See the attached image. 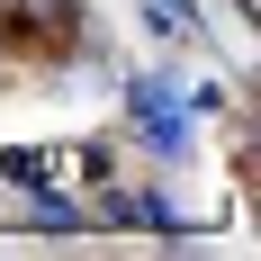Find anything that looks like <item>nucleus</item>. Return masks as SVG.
I'll return each instance as SVG.
<instances>
[{
    "label": "nucleus",
    "mask_w": 261,
    "mask_h": 261,
    "mask_svg": "<svg viewBox=\"0 0 261 261\" xmlns=\"http://www.w3.org/2000/svg\"><path fill=\"white\" fill-rule=\"evenodd\" d=\"M0 9H18V0H0Z\"/></svg>",
    "instance_id": "1"
}]
</instances>
